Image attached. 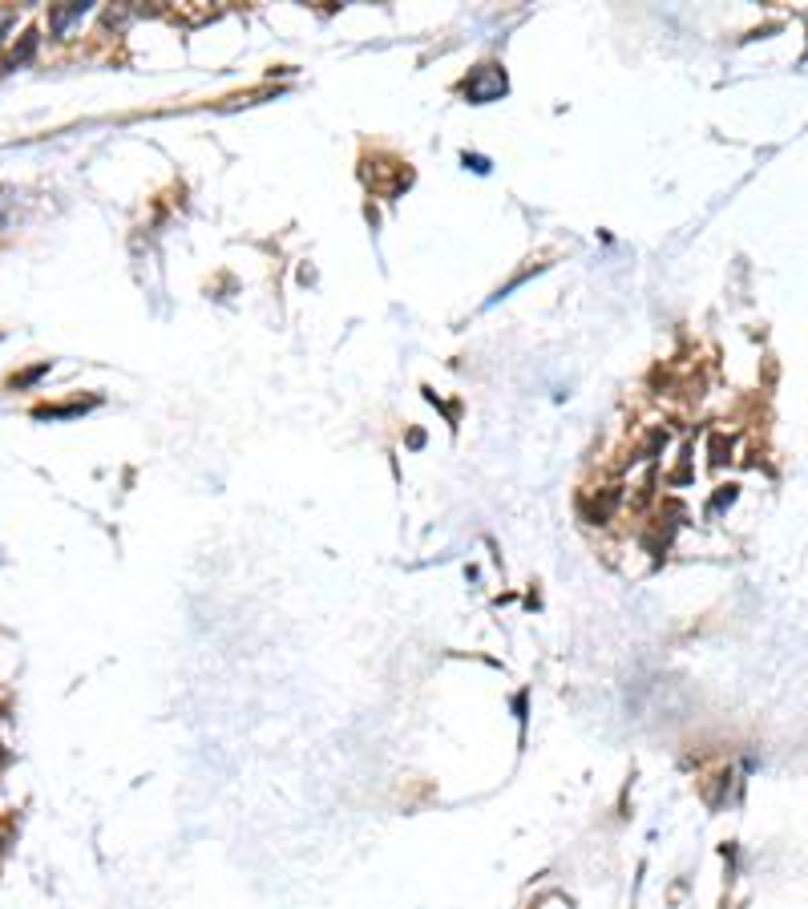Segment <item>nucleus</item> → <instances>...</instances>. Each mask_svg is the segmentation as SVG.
<instances>
[{
    "label": "nucleus",
    "mask_w": 808,
    "mask_h": 909,
    "mask_svg": "<svg viewBox=\"0 0 808 909\" xmlns=\"http://www.w3.org/2000/svg\"><path fill=\"white\" fill-rule=\"evenodd\" d=\"M465 93L473 101H493L497 93H505V73L497 65H481L473 77H465Z\"/></svg>",
    "instance_id": "f257e3e1"
},
{
    "label": "nucleus",
    "mask_w": 808,
    "mask_h": 909,
    "mask_svg": "<svg viewBox=\"0 0 808 909\" xmlns=\"http://www.w3.org/2000/svg\"><path fill=\"white\" fill-rule=\"evenodd\" d=\"M89 13V5H69V9H49V29L57 33V37H65L69 33V25L73 21H81Z\"/></svg>",
    "instance_id": "f03ea898"
},
{
    "label": "nucleus",
    "mask_w": 808,
    "mask_h": 909,
    "mask_svg": "<svg viewBox=\"0 0 808 909\" xmlns=\"http://www.w3.org/2000/svg\"><path fill=\"white\" fill-rule=\"evenodd\" d=\"M33 49H37V33H25V41H21V49H13L9 65H21V61H29V57H33Z\"/></svg>",
    "instance_id": "7ed1b4c3"
}]
</instances>
